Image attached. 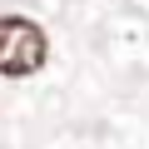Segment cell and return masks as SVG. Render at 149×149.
Returning <instances> with one entry per match:
<instances>
[{
	"instance_id": "6da1fadb",
	"label": "cell",
	"mask_w": 149,
	"mask_h": 149,
	"mask_svg": "<svg viewBox=\"0 0 149 149\" xmlns=\"http://www.w3.org/2000/svg\"><path fill=\"white\" fill-rule=\"evenodd\" d=\"M45 55H50V40H45V30L35 20H25V15L0 20V74H15V80L35 74L45 65Z\"/></svg>"
}]
</instances>
